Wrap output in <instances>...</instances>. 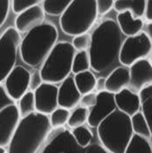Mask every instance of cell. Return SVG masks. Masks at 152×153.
<instances>
[{
	"mask_svg": "<svg viewBox=\"0 0 152 153\" xmlns=\"http://www.w3.org/2000/svg\"><path fill=\"white\" fill-rule=\"evenodd\" d=\"M11 6V1L0 0V27L6 22L9 15L10 8Z\"/></svg>",
	"mask_w": 152,
	"mask_h": 153,
	"instance_id": "8d00e7d4",
	"label": "cell"
},
{
	"mask_svg": "<svg viewBox=\"0 0 152 153\" xmlns=\"http://www.w3.org/2000/svg\"><path fill=\"white\" fill-rule=\"evenodd\" d=\"M43 84V80L41 76L40 71L36 70L30 74V91L34 92Z\"/></svg>",
	"mask_w": 152,
	"mask_h": 153,
	"instance_id": "e575fe53",
	"label": "cell"
},
{
	"mask_svg": "<svg viewBox=\"0 0 152 153\" xmlns=\"http://www.w3.org/2000/svg\"><path fill=\"white\" fill-rule=\"evenodd\" d=\"M13 105H16L15 101L8 94L5 86L0 84V111Z\"/></svg>",
	"mask_w": 152,
	"mask_h": 153,
	"instance_id": "d6a6232c",
	"label": "cell"
},
{
	"mask_svg": "<svg viewBox=\"0 0 152 153\" xmlns=\"http://www.w3.org/2000/svg\"><path fill=\"white\" fill-rule=\"evenodd\" d=\"M91 68L90 59L88 51L76 52L73 60L72 73L74 74L90 71Z\"/></svg>",
	"mask_w": 152,
	"mask_h": 153,
	"instance_id": "484cf974",
	"label": "cell"
},
{
	"mask_svg": "<svg viewBox=\"0 0 152 153\" xmlns=\"http://www.w3.org/2000/svg\"><path fill=\"white\" fill-rule=\"evenodd\" d=\"M95 91L100 92L106 91V78L104 76H100L96 79L95 84Z\"/></svg>",
	"mask_w": 152,
	"mask_h": 153,
	"instance_id": "f35d334b",
	"label": "cell"
},
{
	"mask_svg": "<svg viewBox=\"0 0 152 153\" xmlns=\"http://www.w3.org/2000/svg\"><path fill=\"white\" fill-rule=\"evenodd\" d=\"M89 114V109L84 108L82 107L76 108L72 113H70V116L68 120L67 125L71 128L83 126L86 123H87Z\"/></svg>",
	"mask_w": 152,
	"mask_h": 153,
	"instance_id": "f1b7e54d",
	"label": "cell"
},
{
	"mask_svg": "<svg viewBox=\"0 0 152 153\" xmlns=\"http://www.w3.org/2000/svg\"><path fill=\"white\" fill-rule=\"evenodd\" d=\"M17 107L19 109L21 118L36 112V101L34 92H32L30 91L26 92L19 100V106Z\"/></svg>",
	"mask_w": 152,
	"mask_h": 153,
	"instance_id": "4316f807",
	"label": "cell"
},
{
	"mask_svg": "<svg viewBox=\"0 0 152 153\" xmlns=\"http://www.w3.org/2000/svg\"><path fill=\"white\" fill-rule=\"evenodd\" d=\"M0 153H7L6 149L3 147H0Z\"/></svg>",
	"mask_w": 152,
	"mask_h": 153,
	"instance_id": "b9f144b4",
	"label": "cell"
},
{
	"mask_svg": "<svg viewBox=\"0 0 152 153\" xmlns=\"http://www.w3.org/2000/svg\"><path fill=\"white\" fill-rule=\"evenodd\" d=\"M96 96H97V94L94 92H91V93L82 95L80 101V107L87 109L93 108L96 103V99H97Z\"/></svg>",
	"mask_w": 152,
	"mask_h": 153,
	"instance_id": "d590c367",
	"label": "cell"
},
{
	"mask_svg": "<svg viewBox=\"0 0 152 153\" xmlns=\"http://www.w3.org/2000/svg\"><path fill=\"white\" fill-rule=\"evenodd\" d=\"M117 24L121 33L128 37L137 35L144 28V21L142 19L133 18L131 13L128 11L123 12L117 14Z\"/></svg>",
	"mask_w": 152,
	"mask_h": 153,
	"instance_id": "d6986e66",
	"label": "cell"
},
{
	"mask_svg": "<svg viewBox=\"0 0 152 153\" xmlns=\"http://www.w3.org/2000/svg\"><path fill=\"white\" fill-rule=\"evenodd\" d=\"M50 135L39 153H85V149L76 143L71 131L63 127L56 128Z\"/></svg>",
	"mask_w": 152,
	"mask_h": 153,
	"instance_id": "9c48e42d",
	"label": "cell"
},
{
	"mask_svg": "<svg viewBox=\"0 0 152 153\" xmlns=\"http://www.w3.org/2000/svg\"><path fill=\"white\" fill-rule=\"evenodd\" d=\"M96 129L101 146L110 153H124L133 134L130 117L118 110L107 117Z\"/></svg>",
	"mask_w": 152,
	"mask_h": 153,
	"instance_id": "277c9868",
	"label": "cell"
},
{
	"mask_svg": "<svg viewBox=\"0 0 152 153\" xmlns=\"http://www.w3.org/2000/svg\"><path fill=\"white\" fill-rule=\"evenodd\" d=\"M70 116V111L60 107L57 108L50 114V117H49L52 128L56 129L63 128L68 122Z\"/></svg>",
	"mask_w": 152,
	"mask_h": 153,
	"instance_id": "f546056e",
	"label": "cell"
},
{
	"mask_svg": "<svg viewBox=\"0 0 152 153\" xmlns=\"http://www.w3.org/2000/svg\"><path fill=\"white\" fill-rule=\"evenodd\" d=\"M71 134L76 143L83 149H86L87 146H90L93 138V132L89 128L84 125L73 128Z\"/></svg>",
	"mask_w": 152,
	"mask_h": 153,
	"instance_id": "83f0119b",
	"label": "cell"
},
{
	"mask_svg": "<svg viewBox=\"0 0 152 153\" xmlns=\"http://www.w3.org/2000/svg\"><path fill=\"white\" fill-rule=\"evenodd\" d=\"M85 153H110L99 144H90L85 149Z\"/></svg>",
	"mask_w": 152,
	"mask_h": 153,
	"instance_id": "74e56055",
	"label": "cell"
},
{
	"mask_svg": "<svg viewBox=\"0 0 152 153\" xmlns=\"http://www.w3.org/2000/svg\"><path fill=\"white\" fill-rule=\"evenodd\" d=\"M36 112L48 115L58 108V87L45 83L34 91Z\"/></svg>",
	"mask_w": 152,
	"mask_h": 153,
	"instance_id": "7c38bea8",
	"label": "cell"
},
{
	"mask_svg": "<svg viewBox=\"0 0 152 153\" xmlns=\"http://www.w3.org/2000/svg\"><path fill=\"white\" fill-rule=\"evenodd\" d=\"M141 114L152 131V85H148L138 92Z\"/></svg>",
	"mask_w": 152,
	"mask_h": 153,
	"instance_id": "44dd1931",
	"label": "cell"
},
{
	"mask_svg": "<svg viewBox=\"0 0 152 153\" xmlns=\"http://www.w3.org/2000/svg\"><path fill=\"white\" fill-rule=\"evenodd\" d=\"M130 123L133 134H137L148 140L151 138L152 131L141 111H138L130 117Z\"/></svg>",
	"mask_w": 152,
	"mask_h": 153,
	"instance_id": "603a6c76",
	"label": "cell"
},
{
	"mask_svg": "<svg viewBox=\"0 0 152 153\" xmlns=\"http://www.w3.org/2000/svg\"><path fill=\"white\" fill-rule=\"evenodd\" d=\"M42 2L45 13L53 16H61L70 4L71 0H45Z\"/></svg>",
	"mask_w": 152,
	"mask_h": 153,
	"instance_id": "d4e9b609",
	"label": "cell"
},
{
	"mask_svg": "<svg viewBox=\"0 0 152 153\" xmlns=\"http://www.w3.org/2000/svg\"><path fill=\"white\" fill-rule=\"evenodd\" d=\"M130 84V73L126 67H117L106 77V91L113 94L128 88Z\"/></svg>",
	"mask_w": 152,
	"mask_h": 153,
	"instance_id": "ac0fdd59",
	"label": "cell"
},
{
	"mask_svg": "<svg viewBox=\"0 0 152 153\" xmlns=\"http://www.w3.org/2000/svg\"><path fill=\"white\" fill-rule=\"evenodd\" d=\"M52 131L47 115L34 112L21 118L7 153H37Z\"/></svg>",
	"mask_w": 152,
	"mask_h": 153,
	"instance_id": "7a4b0ae2",
	"label": "cell"
},
{
	"mask_svg": "<svg viewBox=\"0 0 152 153\" xmlns=\"http://www.w3.org/2000/svg\"><path fill=\"white\" fill-rule=\"evenodd\" d=\"M58 39L57 29L50 22L30 30L21 39L19 52L22 61L32 67L43 64Z\"/></svg>",
	"mask_w": 152,
	"mask_h": 153,
	"instance_id": "3957f363",
	"label": "cell"
},
{
	"mask_svg": "<svg viewBox=\"0 0 152 153\" xmlns=\"http://www.w3.org/2000/svg\"><path fill=\"white\" fill-rule=\"evenodd\" d=\"M122 43V33L117 22L110 19L100 22L91 35L88 51L93 71L100 74H109L117 67Z\"/></svg>",
	"mask_w": 152,
	"mask_h": 153,
	"instance_id": "6da1fadb",
	"label": "cell"
},
{
	"mask_svg": "<svg viewBox=\"0 0 152 153\" xmlns=\"http://www.w3.org/2000/svg\"><path fill=\"white\" fill-rule=\"evenodd\" d=\"M146 0H117L114 1L113 8L118 13L128 11L133 18L141 19L144 16Z\"/></svg>",
	"mask_w": 152,
	"mask_h": 153,
	"instance_id": "ffe728a7",
	"label": "cell"
},
{
	"mask_svg": "<svg viewBox=\"0 0 152 153\" xmlns=\"http://www.w3.org/2000/svg\"><path fill=\"white\" fill-rule=\"evenodd\" d=\"M148 30H149V36H150V38L151 37V22H150L148 24Z\"/></svg>",
	"mask_w": 152,
	"mask_h": 153,
	"instance_id": "60d3db41",
	"label": "cell"
},
{
	"mask_svg": "<svg viewBox=\"0 0 152 153\" xmlns=\"http://www.w3.org/2000/svg\"><path fill=\"white\" fill-rule=\"evenodd\" d=\"M97 16L96 0H73L59 18V24L63 33L76 36L87 33L96 22Z\"/></svg>",
	"mask_w": 152,
	"mask_h": 153,
	"instance_id": "5b68a950",
	"label": "cell"
},
{
	"mask_svg": "<svg viewBox=\"0 0 152 153\" xmlns=\"http://www.w3.org/2000/svg\"><path fill=\"white\" fill-rule=\"evenodd\" d=\"M113 0H99L96 1V11L100 16H104L113 8Z\"/></svg>",
	"mask_w": 152,
	"mask_h": 153,
	"instance_id": "836d02e7",
	"label": "cell"
},
{
	"mask_svg": "<svg viewBox=\"0 0 152 153\" xmlns=\"http://www.w3.org/2000/svg\"><path fill=\"white\" fill-rule=\"evenodd\" d=\"M144 16H145L146 19L151 22L152 20V0H146L145 10Z\"/></svg>",
	"mask_w": 152,
	"mask_h": 153,
	"instance_id": "ab89813d",
	"label": "cell"
},
{
	"mask_svg": "<svg viewBox=\"0 0 152 153\" xmlns=\"http://www.w3.org/2000/svg\"><path fill=\"white\" fill-rule=\"evenodd\" d=\"M75 53L70 43H56L42 64L40 74L43 82L56 85L70 76Z\"/></svg>",
	"mask_w": 152,
	"mask_h": 153,
	"instance_id": "8992f818",
	"label": "cell"
},
{
	"mask_svg": "<svg viewBox=\"0 0 152 153\" xmlns=\"http://www.w3.org/2000/svg\"><path fill=\"white\" fill-rule=\"evenodd\" d=\"M72 46L77 52L88 51L91 44V35L89 33L80 34L73 39Z\"/></svg>",
	"mask_w": 152,
	"mask_h": 153,
	"instance_id": "4dcf8cb0",
	"label": "cell"
},
{
	"mask_svg": "<svg viewBox=\"0 0 152 153\" xmlns=\"http://www.w3.org/2000/svg\"><path fill=\"white\" fill-rule=\"evenodd\" d=\"M96 105L90 110L87 124L91 128H97L107 117L117 110L114 94L108 91L97 93Z\"/></svg>",
	"mask_w": 152,
	"mask_h": 153,
	"instance_id": "8fae6325",
	"label": "cell"
},
{
	"mask_svg": "<svg viewBox=\"0 0 152 153\" xmlns=\"http://www.w3.org/2000/svg\"><path fill=\"white\" fill-rule=\"evenodd\" d=\"M151 39L142 31L123 41L119 54V62L124 67H130L138 60L147 59L151 54Z\"/></svg>",
	"mask_w": 152,
	"mask_h": 153,
	"instance_id": "ba28073f",
	"label": "cell"
},
{
	"mask_svg": "<svg viewBox=\"0 0 152 153\" xmlns=\"http://www.w3.org/2000/svg\"><path fill=\"white\" fill-rule=\"evenodd\" d=\"M114 102L117 110L129 117L140 111V98L138 94L125 88L114 94Z\"/></svg>",
	"mask_w": 152,
	"mask_h": 153,
	"instance_id": "e0dca14e",
	"label": "cell"
},
{
	"mask_svg": "<svg viewBox=\"0 0 152 153\" xmlns=\"http://www.w3.org/2000/svg\"><path fill=\"white\" fill-rule=\"evenodd\" d=\"M44 20V11L42 6L37 5L17 16L15 19L16 29L19 33H27L43 24Z\"/></svg>",
	"mask_w": 152,
	"mask_h": 153,
	"instance_id": "9a60e30c",
	"label": "cell"
},
{
	"mask_svg": "<svg viewBox=\"0 0 152 153\" xmlns=\"http://www.w3.org/2000/svg\"><path fill=\"white\" fill-rule=\"evenodd\" d=\"M30 72L22 66H16L5 79L8 94L14 101H19L30 89Z\"/></svg>",
	"mask_w": 152,
	"mask_h": 153,
	"instance_id": "30bf717a",
	"label": "cell"
},
{
	"mask_svg": "<svg viewBox=\"0 0 152 153\" xmlns=\"http://www.w3.org/2000/svg\"><path fill=\"white\" fill-rule=\"evenodd\" d=\"M73 80L81 95L94 91L96 78L91 71H85L75 74Z\"/></svg>",
	"mask_w": 152,
	"mask_h": 153,
	"instance_id": "7402d4cb",
	"label": "cell"
},
{
	"mask_svg": "<svg viewBox=\"0 0 152 153\" xmlns=\"http://www.w3.org/2000/svg\"><path fill=\"white\" fill-rule=\"evenodd\" d=\"M21 120L16 105L0 111V147H7Z\"/></svg>",
	"mask_w": 152,
	"mask_h": 153,
	"instance_id": "4fadbf2b",
	"label": "cell"
},
{
	"mask_svg": "<svg viewBox=\"0 0 152 153\" xmlns=\"http://www.w3.org/2000/svg\"><path fill=\"white\" fill-rule=\"evenodd\" d=\"M40 2L39 0H13L11 2L12 10L13 13L19 15L30 8L37 6Z\"/></svg>",
	"mask_w": 152,
	"mask_h": 153,
	"instance_id": "1f68e13d",
	"label": "cell"
},
{
	"mask_svg": "<svg viewBox=\"0 0 152 153\" xmlns=\"http://www.w3.org/2000/svg\"><path fill=\"white\" fill-rule=\"evenodd\" d=\"M21 39L14 27L7 28L0 36V84L15 67Z\"/></svg>",
	"mask_w": 152,
	"mask_h": 153,
	"instance_id": "52a82bcc",
	"label": "cell"
},
{
	"mask_svg": "<svg viewBox=\"0 0 152 153\" xmlns=\"http://www.w3.org/2000/svg\"><path fill=\"white\" fill-rule=\"evenodd\" d=\"M130 84L128 88L132 91L138 92L152 83V66L148 59L138 60L130 66Z\"/></svg>",
	"mask_w": 152,
	"mask_h": 153,
	"instance_id": "5bb4252c",
	"label": "cell"
},
{
	"mask_svg": "<svg viewBox=\"0 0 152 153\" xmlns=\"http://www.w3.org/2000/svg\"><path fill=\"white\" fill-rule=\"evenodd\" d=\"M81 96L73 77L68 76L58 88V105L69 111L73 109L80 104Z\"/></svg>",
	"mask_w": 152,
	"mask_h": 153,
	"instance_id": "2e32d148",
	"label": "cell"
},
{
	"mask_svg": "<svg viewBox=\"0 0 152 153\" xmlns=\"http://www.w3.org/2000/svg\"><path fill=\"white\" fill-rule=\"evenodd\" d=\"M124 153H152V148L148 139L133 134Z\"/></svg>",
	"mask_w": 152,
	"mask_h": 153,
	"instance_id": "cb8c5ba5",
	"label": "cell"
}]
</instances>
